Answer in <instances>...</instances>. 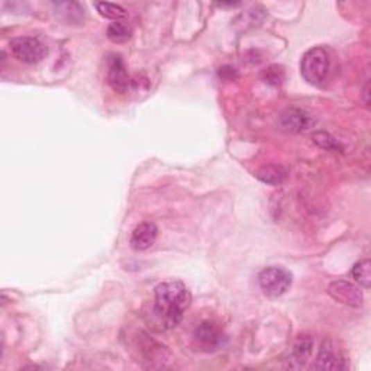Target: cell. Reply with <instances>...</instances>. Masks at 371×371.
Instances as JSON below:
<instances>
[{
    "mask_svg": "<svg viewBox=\"0 0 371 371\" xmlns=\"http://www.w3.org/2000/svg\"><path fill=\"white\" fill-rule=\"evenodd\" d=\"M154 309L158 324L163 329L177 327L191 303L190 290L182 282L159 283L154 290Z\"/></svg>",
    "mask_w": 371,
    "mask_h": 371,
    "instance_id": "cell-1",
    "label": "cell"
},
{
    "mask_svg": "<svg viewBox=\"0 0 371 371\" xmlns=\"http://www.w3.org/2000/svg\"><path fill=\"white\" fill-rule=\"evenodd\" d=\"M302 77L312 86H322L328 78L329 57L322 48H312L306 51L300 61Z\"/></svg>",
    "mask_w": 371,
    "mask_h": 371,
    "instance_id": "cell-2",
    "label": "cell"
},
{
    "mask_svg": "<svg viewBox=\"0 0 371 371\" xmlns=\"http://www.w3.org/2000/svg\"><path fill=\"white\" fill-rule=\"evenodd\" d=\"M292 273L283 267H267L258 274V284L263 293L270 297H279L292 287Z\"/></svg>",
    "mask_w": 371,
    "mask_h": 371,
    "instance_id": "cell-3",
    "label": "cell"
},
{
    "mask_svg": "<svg viewBox=\"0 0 371 371\" xmlns=\"http://www.w3.org/2000/svg\"><path fill=\"white\" fill-rule=\"evenodd\" d=\"M10 50L15 58L25 64H37L46 55V46L32 37H18L10 41Z\"/></svg>",
    "mask_w": 371,
    "mask_h": 371,
    "instance_id": "cell-4",
    "label": "cell"
},
{
    "mask_svg": "<svg viewBox=\"0 0 371 371\" xmlns=\"http://www.w3.org/2000/svg\"><path fill=\"white\" fill-rule=\"evenodd\" d=\"M328 293L334 300L351 306V308H360V306H363L364 300L363 292L359 286L347 280L332 282L328 287Z\"/></svg>",
    "mask_w": 371,
    "mask_h": 371,
    "instance_id": "cell-5",
    "label": "cell"
},
{
    "mask_svg": "<svg viewBox=\"0 0 371 371\" xmlns=\"http://www.w3.org/2000/svg\"><path fill=\"white\" fill-rule=\"evenodd\" d=\"M193 335H195V340L199 347L205 351H216L225 343V335L222 329L214 322H202Z\"/></svg>",
    "mask_w": 371,
    "mask_h": 371,
    "instance_id": "cell-6",
    "label": "cell"
},
{
    "mask_svg": "<svg viewBox=\"0 0 371 371\" xmlns=\"http://www.w3.org/2000/svg\"><path fill=\"white\" fill-rule=\"evenodd\" d=\"M107 83L118 93H126L132 85V80L128 74L126 66L121 55H112L109 60Z\"/></svg>",
    "mask_w": 371,
    "mask_h": 371,
    "instance_id": "cell-7",
    "label": "cell"
},
{
    "mask_svg": "<svg viewBox=\"0 0 371 371\" xmlns=\"http://www.w3.org/2000/svg\"><path fill=\"white\" fill-rule=\"evenodd\" d=\"M157 235H158V228L155 227V223L142 222L132 231L129 244H131L132 250L135 251H145L155 243Z\"/></svg>",
    "mask_w": 371,
    "mask_h": 371,
    "instance_id": "cell-8",
    "label": "cell"
},
{
    "mask_svg": "<svg viewBox=\"0 0 371 371\" xmlns=\"http://www.w3.org/2000/svg\"><path fill=\"white\" fill-rule=\"evenodd\" d=\"M280 125L287 132H302L309 129L312 118L300 109H287L280 117Z\"/></svg>",
    "mask_w": 371,
    "mask_h": 371,
    "instance_id": "cell-9",
    "label": "cell"
},
{
    "mask_svg": "<svg viewBox=\"0 0 371 371\" xmlns=\"http://www.w3.org/2000/svg\"><path fill=\"white\" fill-rule=\"evenodd\" d=\"M343 363H344L343 357L335 351L334 345L329 341H325L319 350L313 368L315 370H340L345 367Z\"/></svg>",
    "mask_w": 371,
    "mask_h": 371,
    "instance_id": "cell-10",
    "label": "cell"
},
{
    "mask_svg": "<svg viewBox=\"0 0 371 371\" xmlns=\"http://www.w3.org/2000/svg\"><path fill=\"white\" fill-rule=\"evenodd\" d=\"M312 348H313L312 338L308 335H302L292 348V354H290V360H288V367L290 368L303 367L306 364V361H308L309 357L312 356Z\"/></svg>",
    "mask_w": 371,
    "mask_h": 371,
    "instance_id": "cell-11",
    "label": "cell"
},
{
    "mask_svg": "<svg viewBox=\"0 0 371 371\" xmlns=\"http://www.w3.org/2000/svg\"><path fill=\"white\" fill-rule=\"evenodd\" d=\"M107 38L115 42V44H122V42H126L129 38L132 37V28L131 25H129L128 22L125 21H118V22H112L109 26H107Z\"/></svg>",
    "mask_w": 371,
    "mask_h": 371,
    "instance_id": "cell-12",
    "label": "cell"
},
{
    "mask_svg": "<svg viewBox=\"0 0 371 371\" xmlns=\"http://www.w3.org/2000/svg\"><path fill=\"white\" fill-rule=\"evenodd\" d=\"M286 170L282 166H266L263 167L260 171L257 173L258 180H261L266 184H273V186H277L280 183H283V180L286 179Z\"/></svg>",
    "mask_w": 371,
    "mask_h": 371,
    "instance_id": "cell-13",
    "label": "cell"
},
{
    "mask_svg": "<svg viewBox=\"0 0 371 371\" xmlns=\"http://www.w3.org/2000/svg\"><path fill=\"white\" fill-rule=\"evenodd\" d=\"M94 8L98 9V12L103 16V18L106 19H112L114 22H118V21H123L126 16H128V12L119 6V5H115V3H105V2H96L94 3Z\"/></svg>",
    "mask_w": 371,
    "mask_h": 371,
    "instance_id": "cell-14",
    "label": "cell"
},
{
    "mask_svg": "<svg viewBox=\"0 0 371 371\" xmlns=\"http://www.w3.org/2000/svg\"><path fill=\"white\" fill-rule=\"evenodd\" d=\"M352 277L360 286L368 288L371 286V263L370 260H361L352 267Z\"/></svg>",
    "mask_w": 371,
    "mask_h": 371,
    "instance_id": "cell-15",
    "label": "cell"
},
{
    "mask_svg": "<svg viewBox=\"0 0 371 371\" xmlns=\"http://www.w3.org/2000/svg\"><path fill=\"white\" fill-rule=\"evenodd\" d=\"M313 141L319 145L320 148H325L329 151H343V147L334 137L327 132H316L313 135Z\"/></svg>",
    "mask_w": 371,
    "mask_h": 371,
    "instance_id": "cell-16",
    "label": "cell"
},
{
    "mask_svg": "<svg viewBox=\"0 0 371 371\" xmlns=\"http://www.w3.org/2000/svg\"><path fill=\"white\" fill-rule=\"evenodd\" d=\"M263 80L267 85L271 86H279L284 80V70L280 66H270L264 73H263Z\"/></svg>",
    "mask_w": 371,
    "mask_h": 371,
    "instance_id": "cell-17",
    "label": "cell"
}]
</instances>
